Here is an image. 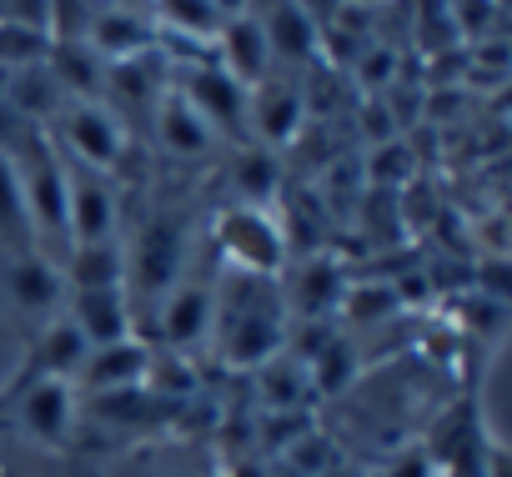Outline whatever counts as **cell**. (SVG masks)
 Masks as SVG:
<instances>
[{"label":"cell","mask_w":512,"mask_h":477,"mask_svg":"<svg viewBox=\"0 0 512 477\" xmlns=\"http://www.w3.org/2000/svg\"><path fill=\"white\" fill-rule=\"evenodd\" d=\"M51 36L21 21H0V71H31L51 61Z\"/></svg>","instance_id":"cell-22"},{"label":"cell","mask_w":512,"mask_h":477,"mask_svg":"<svg viewBox=\"0 0 512 477\" xmlns=\"http://www.w3.org/2000/svg\"><path fill=\"white\" fill-rule=\"evenodd\" d=\"M211 317H216V287L181 277L166 297H161V337L176 352H191L201 342H211Z\"/></svg>","instance_id":"cell-13"},{"label":"cell","mask_w":512,"mask_h":477,"mask_svg":"<svg viewBox=\"0 0 512 477\" xmlns=\"http://www.w3.org/2000/svg\"><path fill=\"white\" fill-rule=\"evenodd\" d=\"M156 26L166 36H196V41H216V31L226 26V16L211 0H156Z\"/></svg>","instance_id":"cell-21"},{"label":"cell","mask_w":512,"mask_h":477,"mask_svg":"<svg viewBox=\"0 0 512 477\" xmlns=\"http://www.w3.org/2000/svg\"><path fill=\"white\" fill-rule=\"evenodd\" d=\"M0 477H31V467H26L11 447H0Z\"/></svg>","instance_id":"cell-26"},{"label":"cell","mask_w":512,"mask_h":477,"mask_svg":"<svg viewBox=\"0 0 512 477\" xmlns=\"http://www.w3.org/2000/svg\"><path fill=\"white\" fill-rule=\"evenodd\" d=\"M256 26H262V36L272 46V61L277 56L282 61H312L322 51V26L307 11H297L292 0H272V11L256 16Z\"/></svg>","instance_id":"cell-17"},{"label":"cell","mask_w":512,"mask_h":477,"mask_svg":"<svg viewBox=\"0 0 512 477\" xmlns=\"http://www.w3.org/2000/svg\"><path fill=\"white\" fill-rule=\"evenodd\" d=\"M186 247L191 226L176 211H151L136 231V242L126 247V292H151L166 297L186 277Z\"/></svg>","instance_id":"cell-4"},{"label":"cell","mask_w":512,"mask_h":477,"mask_svg":"<svg viewBox=\"0 0 512 477\" xmlns=\"http://www.w3.org/2000/svg\"><path fill=\"white\" fill-rule=\"evenodd\" d=\"M6 81H11V71H0V96H6Z\"/></svg>","instance_id":"cell-28"},{"label":"cell","mask_w":512,"mask_h":477,"mask_svg":"<svg viewBox=\"0 0 512 477\" xmlns=\"http://www.w3.org/2000/svg\"><path fill=\"white\" fill-rule=\"evenodd\" d=\"M66 221H71V247L121 236V191H116V181L106 171L66 161Z\"/></svg>","instance_id":"cell-6"},{"label":"cell","mask_w":512,"mask_h":477,"mask_svg":"<svg viewBox=\"0 0 512 477\" xmlns=\"http://www.w3.org/2000/svg\"><path fill=\"white\" fill-rule=\"evenodd\" d=\"M6 292H11V307L21 317H31L36 327L61 317L66 307V277H61V262H51L41 247L11 257V277H6Z\"/></svg>","instance_id":"cell-10"},{"label":"cell","mask_w":512,"mask_h":477,"mask_svg":"<svg viewBox=\"0 0 512 477\" xmlns=\"http://www.w3.org/2000/svg\"><path fill=\"white\" fill-rule=\"evenodd\" d=\"M46 66H51V76L61 81V91H66L71 101H101V96H106L111 66H106L86 41H56Z\"/></svg>","instance_id":"cell-18"},{"label":"cell","mask_w":512,"mask_h":477,"mask_svg":"<svg viewBox=\"0 0 512 477\" xmlns=\"http://www.w3.org/2000/svg\"><path fill=\"white\" fill-rule=\"evenodd\" d=\"M86 46L106 61V66H121V61H141L151 46H156V21L121 6V0H101V11L91 21V36Z\"/></svg>","instance_id":"cell-14"},{"label":"cell","mask_w":512,"mask_h":477,"mask_svg":"<svg viewBox=\"0 0 512 477\" xmlns=\"http://www.w3.org/2000/svg\"><path fill=\"white\" fill-rule=\"evenodd\" d=\"M292 6H297V11H307V16L327 31V26H337V16L347 11V0H292Z\"/></svg>","instance_id":"cell-25"},{"label":"cell","mask_w":512,"mask_h":477,"mask_svg":"<svg viewBox=\"0 0 512 477\" xmlns=\"http://www.w3.org/2000/svg\"><path fill=\"white\" fill-rule=\"evenodd\" d=\"M272 181H277V166L267 151H246L236 161V186L241 196H251V206H262V196H272Z\"/></svg>","instance_id":"cell-23"},{"label":"cell","mask_w":512,"mask_h":477,"mask_svg":"<svg viewBox=\"0 0 512 477\" xmlns=\"http://www.w3.org/2000/svg\"><path fill=\"white\" fill-rule=\"evenodd\" d=\"M51 146H56L66 161L111 176V171L126 161L131 136H126V121H121L116 106H106V101H71V106L61 111V121H56Z\"/></svg>","instance_id":"cell-5"},{"label":"cell","mask_w":512,"mask_h":477,"mask_svg":"<svg viewBox=\"0 0 512 477\" xmlns=\"http://www.w3.org/2000/svg\"><path fill=\"white\" fill-rule=\"evenodd\" d=\"M156 141H161L171 156L191 161V156H206V151L216 146V131L181 101V91H171V96L156 106Z\"/></svg>","instance_id":"cell-19"},{"label":"cell","mask_w":512,"mask_h":477,"mask_svg":"<svg viewBox=\"0 0 512 477\" xmlns=\"http://www.w3.org/2000/svg\"><path fill=\"white\" fill-rule=\"evenodd\" d=\"M307 96L302 86L292 81H262V86H251L246 91V131L262 141V146H292L307 126Z\"/></svg>","instance_id":"cell-8"},{"label":"cell","mask_w":512,"mask_h":477,"mask_svg":"<svg viewBox=\"0 0 512 477\" xmlns=\"http://www.w3.org/2000/svg\"><path fill=\"white\" fill-rule=\"evenodd\" d=\"M211 6L231 21V16H246V11H251V0H211Z\"/></svg>","instance_id":"cell-27"},{"label":"cell","mask_w":512,"mask_h":477,"mask_svg":"<svg viewBox=\"0 0 512 477\" xmlns=\"http://www.w3.org/2000/svg\"><path fill=\"white\" fill-rule=\"evenodd\" d=\"M347 6H377V0H347Z\"/></svg>","instance_id":"cell-29"},{"label":"cell","mask_w":512,"mask_h":477,"mask_svg":"<svg viewBox=\"0 0 512 477\" xmlns=\"http://www.w3.org/2000/svg\"><path fill=\"white\" fill-rule=\"evenodd\" d=\"M86 352H91L86 337L66 317H51V322L36 327V337H31V347H26V357H21V367L11 377H61V382H76Z\"/></svg>","instance_id":"cell-15"},{"label":"cell","mask_w":512,"mask_h":477,"mask_svg":"<svg viewBox=\"0 0 512 477\" xmlns=\"http://www.w3.org/2000/svg\"><path fill=\"white\" fill-rule=\"evenodd\" d=\"M6 432H21L41 452H66L76 437V382L61 377H11L6 387Z\"/></svg>","instance_id":"cell-2"},{"label":"cell","mask_w":512,"mask_h":477,"mask_svg":"<svg viewBox=\"0 0 512 477\" xmlns=\"http://www.w3.org/2000/svg\"><path fill=\"white\" fill-rule=\"evenodd\" d=\"M211 342L226 352V362H272L287 347V302L277 277H241L226 272L216 287V317Z\"/></svg>","instance_id":"cell-1"},{"label":"cell","mask_w":512,"mask_h":477,"mask_svg":"<svg viewBox=\"0 0 512 477\" xmlns=\"http://www.w3.org/2000/svg\"><path fill=\"white\" fill-rule=\"evenodd\" d=\"M61 317L86 337V347H111L136 337V312H131V292L126 287H106V292H66Z\"/></svg>","instance_id":"cell-11"},{"label":"cell","mask_w":512,"mask_h":477,"mask_svg":"<svg viewBox=\"0 0 512 477\" xmlns=\"http://www.w3.org/2000/svg\"><path fill=\"white\" fill-rule=\"evenodd\" d=\"M146 382H151V347L141 337L91 347L76 372V392L86 397H121V392H141Z\"/></svg>","instance_id":"cell-7"},{"label":"cell","mask_w":512,"mask_h":477,"mask_svg":"<svg viewBox=\"0 0 512 477\" xmlns=\"http://www.w3.org/2000/svg\"><path fill=\"white\" fill-rule=\"evenodd\" d=\"M31 136H41V131L26 126V121L6 106V96H0V156H21V146H26Z\"/></svg>","instance_id":"cell-24"},{"label":"cell","mask_w":512,"mask_h":477,"mask_svg":"<svg viewBox=\"0 0 512 477\" xmlns=\"http://www.w3.org/2000/svg\"><path fill=\"white\" fill-rule=\"evenodd\" d=\"M0 242L11 247V257L36 247L31 231V211H26V191H21V171L16 156H0Z\"/></svg>","instance_id":"cell-20"},{"label":"cell","mask_w":512,"mask_h":477,"mask_svg":"<svg viewBox=\"0 0 512 477\" xmlns=\"http://www.w3.org/2000/svg\"><path fill=\"white\" fill-rule=\"evenodd\" d=\"M66 292H106V287H126V247L121 236L111 242H81L66 252L61 262Z\"/></svg>","instance_id":"cell-16"},{"label":"cell","mask_w":512,"mask_h":477,"mask_svg":"<svg viewBox=\"0 0 512 477\" xmlns=\"http://www.w3.org/2000/svg\"><path fill=\"white\" fill-rule=\"evenodd\" d=\"M176 91H181V101H186L216 136L246 131V86H236L211 56H206L196 71H186V81H181Z\"/></svg>","instance_id":"cell-9"},{"label":"cell","mask_w":512,"mask_h":477,"mask_svg":"<svg viewBox=\"0 0 512 477\" xmlns=\"http://www.w3.org/2000/svg\"><path fill=\"white\" fill-rule=\"evenodd\" d=\"M211 61L236 81V86H262L267 76H272V46H267V36H262V26H256V11H246V16H231L221 31H216V41H211Z\"/></svg>","instance_id":"cell-12"},{"label":"cell","mask_w":512,"mask_h":477,"mask_svg":"<svg viewBox=\"0 0 512 477\" xmlns=\"http://www.w3.org/2000/svg\"><path fill=\"white\" fill-rule=\"evenodd\" d=\"M211 242H216L226 272H241V277H282V267H287V226L267 206H251V201L226 206L216 216Z\"/></svg>","instance_id":"cell-3"}]
</instances>
